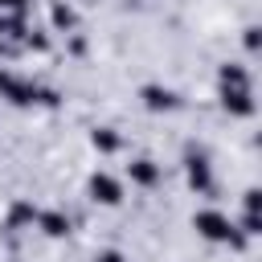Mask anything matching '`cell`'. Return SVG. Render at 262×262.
<instances>
[{"label": "cell", "instance_id": "7c38bea8", "mask_svg": "<svg viewBox=\"0 0 262 262\" xmlns=\"http://www.w3.org/2000/svg\"><path fill=\"white\" fill-rule=\"evenodd\" d=\"M86 4H94V0H86Z\"/></svg>", "mask_w": 262, "mask_h": 262}, {"label": "cell", "instance_id": "7a4b0ae2", "mask_svg": "<svg viewBox=\"0 0 262 262\" xmlns=\"http://www.w3.org/2000/svg\"><path fill=\"white\" fill-rule=\"evenodd\" d=\"M192 225H196V233L209 242V246H229V250H242L250 237L237 229V221L229 217V213H221V209H201L196 217H192Z\"/></svg>", "mask_w": 262, "mask_h": 262}, {"label": "cell", "instance_id": "5b68a950", "mask_svg": "<svg viewBox=\"0 0 262 262\" xmlns=\"http://www.w3.org/2000/svg\"><path fill=\"white\" fill-rule=\"evenodd\" d=\"M90 201H98V205H119L123 201V180L119 176H111V172H94L90 176Z\"/></svg>", "mask_w": 262, "mask_h": 262}, {"label": "cell", "instance_id": "6da1fadb", "mask_svg": "<svg viewBox=\"0 0 262 262\" xmlns=\"http://www.w3.org/2000/svg\"><path fill=\"white\" fill-rule=\"evenodd\" d=\"M217 98L233 119H254L258 102H254V74L242 61H229L217 70Z\"/></svg>", "mask_w": 262, "mask_h": 262}, {"label": "cell", "instance_id": "30bf717a", "mask_svg": "<svg viewBox=\"0 0 262 262\" xmlns=\"http://www.w3.org/2000/svg\"><path fill=\"white\" fill-rule=\"evenodd\" d=\"M0 12L4 16H25L29 12V0H0Z\"/></svg>", "mask_w": 262, "mask_h": 262}, {"label": "cell", "instance_id": "ba28073f", "mask_svg": "<svg viewBox=\"0 0 262 262\" xmlns=\"http://www.w3.org/2000/svg\"><path fill=\"white\" fill-rule=\"evenodd\" d=\"M37 225H41L49 237H66V233H70V217H61L57 209H49V213H37Z\"/></svg>", "mask_w": 262, "mask_h": 262}, {"label": "cell", "instance_id": "8fae6325", "mask_svg": "<svg viewBox=\"0 0 262 262\" xmlns=\"http://www.w3.org/2000/svg\"><path fill=\"white\" fill-rule=\"evenodd\" d=\"M94 262H123V254H119V250H98Z\"/></svg>", "mask_w": 262, "mask_h": 262}, {"label": "cell", "instance_id": "277c9868", "mask_svg": "<svg viewBox=\"0 0 262 262\" xmlns=\"http://www.w3.org/2000/svg\"><path fill=\"white\" fill-rule=\"evenodd\" d=\"M184 176L196 192H213V168H209V156L205 151H188L184 156Z\"/></svg>", "mask_w": 262, "mask_h": 262}, {"label": "cell", "instance_id": "3957f363", "mask_svg": "<svg viewBox=\"0 0 262 262\" xmlns=\"http://www.w3.org/2000/svg\"><path fill=\"white\" fill-rule=\"evenodd\" d=\"M37 82L33 78H25V74H16V70H4L0 74V98L4 102H12V106H33L37 102Z\"/></svg>", "mask_w": 262, "mask_h": 262}, {"label": "cell", "instance_id": "8992f818", "mask_svg": "<svg viewBox=\"0 0 262 262\" xmlns=\"http://www.w3.org/2000/svg\"><path fill=\"white\" fill-rule=\"evenodd\" d=\"M139 94H143L147 111H176V90H168V86H143Z\"/></svg>", "mask_w": 262, "mask_h": 262}, {"label": "cell", "instance_id": "9c48e42d", "mask_svg": "<svg viewBox=\"0 0 262 262\" xmlns=\"http://www.w3.org/2000/svg\"><path fill=\"white\" fill-rule=\"evenodd\" d=\"M94 147L115 151V147H119V135H111V127H102V131H94Z\"/></svg>", "mask_w": 262, "mask_h": 262}, {"label": "cell", "instance_id": "52a82bcc", "mask_svg": "<svg viewBox=\"0 0 262 262\" xmlns=\"http://www.w3.org/2000/svg\"><path fill=\"white\" fill-rule=\"evenodd\" d=\"M127 176H131L135 184H143V188H151V184L160 180V168H156L151 160H131V164H127Z\"/></svg>", "mask_w": 262, "mask_h": 262}]
</instances>
